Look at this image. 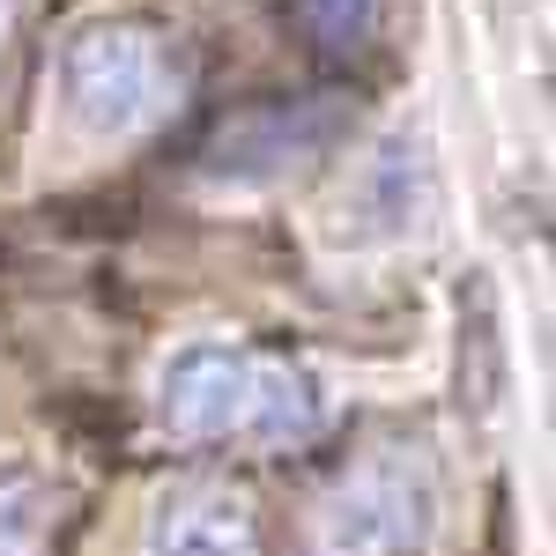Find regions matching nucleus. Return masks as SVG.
Here are the masks:
<instances>
[{
    "instance_id": "obj_1",
    "label": "nucleus",
    "mask_w": 556,
    "mask_h": 556,
    "mask_svg": "<svg viewBox=\"0 0 556 556\" xmlns=\"http://www.w3.org/2000/svg\"><path fill=\"white\" fill-rule=\"evenodd\" d=\"M156 416L178 445H312L327 430V401L290 356L201 342L172 356Z\"/></svg>"
},
{
    "instance_id": "obj_2",
    "label": "nucleus",
    "mask_w": 556,
    "mask_h": 556,
    "mask_svg": "<svg viewBox=\"0 0 556 556\" xmlns=\"http://www.w3.org/2000/svg\"><path fill=\"white\" fill-rule=\"evenodd\" d=\"M60 97L89 134H141L178 104V52L156 23H89L60 60Z\"/></svg>"
},
{
    "instance_id": "obj_3",
    "label": "nucleus",
    "mask_w": 556,
    "mask_h": 556,
    "mask_svg": "<svg viewBox=\"0 0 556 556\" xmlns=\"http://www.w3.org/2000/svg\"><path fill=\"white\" fill-rule=\"evenodd\" d=\"M438 527V490L430 468L408 453H379L319 497L304 556H424Z\"/></svg>"
},
{
    "instance_id": "obj_4",
    "label": "nucleus",
    "mask_w": 556,
    "mask_h": 556,
    "mask_svg": "<svg viewBox=\"0 0 556 556\" xmlns=\"http://www.w3.org/2000/svg\"><path fill=\"white\" fill-rule=\"evenodd\" d=\"M141 556H260L253 505L223 482H172L149 513Z\"/></svg>"
},
{
    "instance_id": "obj_5",
    "label": "nucleus",
    "mask_w": 556,
    "mask_h": 556,
    "mask_svg": "<svg viewBox=\"0 0 556 556\" xmlns=\"http://www.w3.org/2000/svg\"><path fill=\"white\" fill-rule=\"evenodd\" d=\"M327 134H334V112H319V104H260L238 127L215 134L208 172L215 178H267L282 164H298L304 149H319Z\"/></svg>"
},
{
    "instance_id": "obj_6",
    "label": "nucleus",
    "mask_w": 556,
    "mask_h": 556,
    "mask_svg": "<svg viewBox=\"0 0 556 556\" xmlns=\"http://www.w3.org/2000/svg\"><path fill=\"white\" fill-rule=\"evenodd\" d=\"M312 30L334 45V52H356V45L379 30V0H304Z\"/></svg>"
},
{
    "instance_id": "obj_7",
    "label": "nucleus",
    "mask_w": 556,
    "mask_h": 556,
    "mask_svg": "<svg viewBox=\"0 0 556 556\" xmlns=\"http://www.w3.org/2000/svg\"><path fill=\"white\" fill-rule=\"evenodd\" d=\"M38 542V490L15 475V482H0V556H30Z\"/></svg>"
},
{
    "instance_id": "obj_8",
    "label": "nucleus",
    "mask_w": 556,
    "mask_h": 556,
    "mask_svg": "<svg viewBox=\"0 0 556 556\" xmlns=\"http://www.w3.org/2000/svg\"><path fill=\"white\" fill-rule=\"evenodd\" d=\"M8 30H15V0H0V45H8Z\"/></svg>"
}]
</instances>
